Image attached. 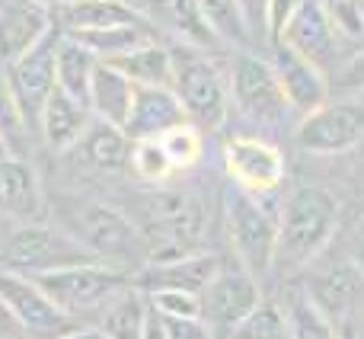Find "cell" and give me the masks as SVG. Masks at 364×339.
<instances>
[{
  "instance_id": "7bdbcfd3",
  "label": "cell",
  "mask_w": 364,
  "mask_h": 339,
  "mask_svg": "<svg viewBox=\"0 0 364 339\" xmlns=\"http://www.w3.org/2000/svg\"><path fill=\"white\" fill-rule=\"evenodd\" d=\"M55 339H106V336H102L96 327H70L68 333H61Z\"/></svg>"
},
{
  "instance_id": "3957f363",
  "label": "cell",
  "mask_w": 364,
  "mask_h": 339,
  "mask_svg": "<svg viewBox=\"0 0 364 339\" xmlns=\"http://www.w3.org/2000/svg\"><path fill=\"white\" fill-rule=\"evenodd\" d=\"M173 55L170 90L176 93L182 113L195 128H220L227 119L230 93H227V77L220 68L192 45H176Z\"/></svg>"
},
{
  "instance_id": "f546056e",
  "label": "cell",
  "mask_w": 364,
  "mask_h": 339,
  "mask_svg": "<svg viewBox=\"0 0 364 339\" xmlns=\"http://www.w3.org/2000/svg\"><path fill=\"white\" fill-rule=\"evenodd\" d=\"M284 317H288L291 339H339V327L310 301L304 288L284 304Z\"/></svg>"
},
{
  "instance_id": "b9f144b4",
  "label": "cell",
  "mask_w": 364,
  "mask_h": 339,
  "mask_svg": "<svg viewBox=\"0 0 364 339\" xmlns=\"http://www.w3.org/2000/svg\"><path fill=\"white\" fill-rule=\"evenodd\" d=\"M141 339H170V330H166L164 317H157L151 311V317H147V327H144V336Z\"/></svg>"
},
{
  "instance_id": "7a4b0ae2",
  "label": "cell",
  "mask_w": 364,
  "mask_h": 339,
  "mask_svg": "<svg viewBox=\"0 0 364 339\" xmlns=\"http://www.w3.org/2000/svg\"><path fill=\"white\" fill-rule=\"evenodd\" d=\"M64 231L74 240H80L100 263L119 266V269L138 272L147 263V244L141 237L138 224L119 208L102 202H80L68 212Z\"/></svg>"
},
{
  "instance_id": "d6a6232c",
  "label": "cell",
  "mask_w": 364,
  "mask_h": 339,
  "mask_svg": "<svg viewBox=\"0 0 364 339\" xmlns=\"http://www.w3.org/2000/svg\"><path fill=\"white\" fill-rule=\"evenodd\" d=\"M132 167H134V173L147 182H164L176 173L170 157H166L164 145H160V138L132 141Z\"/></svg>"
},
{
  "instance_id": "ee69618b",
  "label": "cell",
  "mask_w": 364,
  "mask_h": 339,
  "mask_svg": "<svg viewBox=\"0 0 364 339\" xmlns=\"http://www.w3.org/2000/svg\"><path fill=\"white\" fill-rule=\"evenodd\" d=\"M4 157H13V145L6 141V135L0 132V160H4Z\"/></svg>"
},
{
  "instance_id": "836d02e7",
  "label": "cell",
  "mask_w": 364,
  "mask_h": 339,
  "mask_svg": "<svg viewBox=\"0 0 364 339\" xmlns=\"http://www.w3.org/2000/svg\"><path fill=\"white\" fill-rule=\"evenodd\" d=\"M147 304L157 317L164 320H198L201 317V298L198 295H188V291H144Z\"/></svg>"
},
{
  "instance_id": "d6986e66",
  "label": "cell",
  "mask_w": 364,
  "mask_h": 339,
  "mask_svg": "<svg viewBox=\"0 0 364 339\" xmlns=\"http://www.w3.org/2000/svg\"><path fill=\"white\" fill-rule=\"evenodd\" d=\"M182 122L188 119L170 87H134V103L125 122V135L132 141L160 138Z\"/></svg>"
},
{
  "instance_id": "ab89813d",
  "label": "cell",
  "mask_w": 364,
  "mask_h": 339,
  "mask_svg": "<svg viewBox=\"0 0 364 339\" xmlns=\"http://www.w3.org/2000/svg\"><path fill=\"white\" fill-rule=\"evenodd\" d=\"M164 323L170 330V339H218L201 317L198 320H164Z\"/></svg>"
},
{
  "instance_id": "7c38bea8",
  "label": "cell",
  "mask_w": 364,
  "mask_h": 339,
  "mask_svg": "<svg viewBox=\"0 0 364 339\" xmlns=\"http://www.w3.org/2000/svg\"><path fill=\"white\" fill-rule=\"evenodd\" d=\"M364 288V276L348 263L346 253H336V256H326V250L310 263V276L304 282V291L307 298L336 323H348V314L358 304V295Z\"/></svg>"
},
{
  "instance_id": "cb8c5ba5",
  "label": "cell",
  "mask_w": 364,
  "mask_h": 339,
  "mask_svg": "<svg viewBox=\"0 0 364 339\" xmlns=\"http://www.w3.org/2000/svg\"><path fill=\"white\" fill-rule=\"evenodd\" d=\"M96 64H100V58H96L87 45H80L77 38L58 32L55 80H58V87H61L64 93L74 96V100L83 103V106H90V83H93Z\"/></svg>"
},
{
  "instance_id": "bcb514c9",
  "label": "cell",
  "mask_w": 364,
  "mask_h": 339,
  "mask_svg": "<svg viewBox=\"0 0 364 339\" xmlns=\"http://www.w3.org/2000/svg\"><path fill=\"white\" fill-rule=\"evenodd\" d=\"M4 234H6V231H4V221H0V246H4Z\"/></svg>"
},
{
  "instance_id": "e0dca14e",
  "label": "cell",
  "mask_w": 364,
  "mask_h": 339,
  "mask_svg": "<svg viewBox=\"0 0 364 339\" xmlns=\"http://www.w3.org/2000/svg\"><path fill=\"white\" fill-rule=\"evenodd\" d=\"M55 29L51 6L42 0H4L0 4V68H10L36 42Z\"/></svg>"
},
{
  "instance_id": "8992f818",
  "label": "cell",
  "mask_w": 364,
  "mask_h": 339,
  "mask_svg": "<svg viewBox=\"0 0 364 339\" xmlns=\"http://www.w3.org/2000/svg\"><path fill=\"white\" fill-rule=\"evenodd\" d=\"M32 278L68 317L96 314L115 291L134 285V272L109 263H80V266H68V269L42 272V276Z\"/></svg>"
},
{
  "instance_id": "603a6c76",
  "label": "cell",
  "mask_w": 364,
  "mask_h": 339,
  "mask_svg": "<svg viewBox=\"0 0 364 339\" xmlns=\"http://www.w3.org/2000/svg\"><path fill=\"white\" fill-rule=\"evenodd\" d=\"M132 103H134V83L122 71H115L112 64L106 61L96 64L93 83H90V113H93V119L125 132Z\"/></svg>"
},
{
  "instance_id": "7402d4cb",
  "label": "cell",
  "mask_w": 364,
  "mask_h": 339,
  "mask_svg": "<svg viewBox=\"0 0 364 339\" xmlns=\"http://www.w3.org/2000/svg\"><path fill=\"white\" fill-rule=\"evenodd\" d=\"M93 317L96 330L106 339H141L147 317H151V304H147V295L138 285H128V288L115 291Z\"/></svg>"
},
{
  "instance_id": "8d00e7d4",
  "label": "cell",
  "mask_w": 364,
  "mask_h": 339,
  "mask_svg": "<svg viewBox=\"0 0 364 339\" xmlns=\"http://www.w3.org/2000/svg\"><path fill=\"white\" fill-rule=\"evenodd\" d=\"M0 132L6 135V141H13V135H23L26 132V122L19 115L16 103H13V93L6 87V77L0 71Z\"/></svg>"
},
{
  "instance_id": "e575fe53",
  "label": "cell",
  "mask_w": 364,
  "mask_h": 339,
  "mask_svg": "<svg viewBox=\"0 0 364 339\" xmlns=\"http://www.w3.org/2000/svg\"><path fill=\"white\" fill-rule=\"evenodd\" d=\"M342 42H364V4L361 0H320Z\"/></svg>"
},
{
  "instance_id": "1f68e13d",
  "label": "cell",
  "mask_w": 364,
  "mask_h": 339,
  "mask_svg": "<svg viewBox=\"0 0 364 339\" xmlns=\"http://www.w3.org/2000/svg\"><path fill=\"white\" fill-rule=\"evenodd\" d=\"M160 145H164L166 157H170L173 170H188L201 160V128H195L192 122H182V125L170 128L166 135H160Z\"/></svg>"
},
{
  "instance_id": "5b68a950",
  "label": "cell",
  "mask_w": 364,
  "mask_h": 339,
  "mask_svg": "<svg viewBox=\"0 0 364 339\" xmlns=\"http://www.w3.org/2000/svg\"><path fill=\"white\" fill-rule=\"evenodd\" d=\"M224 227H227L233 259L259 282L269 278L272 266H275L278 214H272L259 202V195L233 186L224 195Z\"/></svg>"
},
{
  "instance_id": "52a82bcc",
  "label": "cell",
  "mask_w": 364,
  "mask_h": 339,
  "mask_svg": "<svg viewBox=\"0 0 364 339\" xmlns=\"http://www.w3.org/2000/svg\"><path fill=\"white\" fill-rule=\"evenodd\" d=\"M227 93H230V103L237 106V113L252 125H278L282 119L291 115V106L284 100L282 87H278L272 64L259 55H250V51H243L233 61Z\"/></svg>"
},
{
  "instance_id": "f35d334b",
  "label": "cell",
  "mask_w": 364,
  "mask_h": 339,
  "mask_svg": "<svg viewBox=\"0 0 364 339\" xmlns=\"http://www.w3.org/2000/svg\"><path fill=\"white\" fill-rule=\"evenodd\" d=\"M342 253H346L348 263L364 276V218H358L346 231V246H342Z\"/></svg>"
},
{
  "instance_id": "4fadbf2b",
  "label": "cell",
  "mask_w": 364,
  "mask_h": 339,
  "mask_svg": "<svg viewBox=\"0 0 364 339\" xmlns=\"http://www.w3.org/2000/svg\"><path fill=\"white\" fill-rule=\"evenodd\" d=\"M224 167L233 186L252 195H265L282 182L284 157L272 141L262 138H233L224 145Z\"/></svg>"
},
{
  "instance_id": "f1b7e54d",
  "label": "cell",
  "mask_w": 364,
  "mask_h": 339,
  "mask_svg": "<svg viewBox=\"0 0 364 339\" xmlns=\"http://www.w3.org/2000/svg\"><path fill=\"white\" fill-rule=\"evenodd\" d=\"M70 38H77L80 45H87L100 61H112V58L134 51L141 45L154 42L147 23H134V26H112V29H96V32H74Z\"/></svg>"
},
{
  "instance_id": "8fae6325",
  "label": "cell",
  "mask_w": 364,
  "mask_h": 339,
  "mask_svg": "<svg viewBox=\"0 0 364 339\" xmlns=\"http://www.w3.org/2000/svg\"><path fill=\"white\" fill-rule=\"evenodd\" d=\"M364 141V103L355 96L329 100L297 125V145L310 154H346Z\"/></svg>"
},
{
  "instance_id": "6da1fadb",
  "label": "cell",
  "mask_w": 364,
  "mask_h": 339,
  "mask_svg": "<svg viewBox=\"0 0 364 339\" xmlns=\"http://www.w3.org/2000/svg\"><path fill=\"white\" fill-rule=\"evenodd\" d=\"M339 199L320 186H297L278 212L275 234V266L272 272L291 276L307 269L329 246L339 227Z\"/></svg>"
},
{
  "instance_id": "d4e9b609",
  "label": "cell",
  "mask_w": 364,
  "mask_h": 339,
  "mask_svg": "<svg viewBox=\"0 0 364 339\" xmlns=\"http://www.w3.org/2000/svg\"><path fill=\"white\" fill-rule=\"evenodd\" d=\"M106 64L122 71L134 87H170L173 55H170V48H164V45H157V42H147L134 51H125V55L112 58V61H106Z\"/></svg>"
},
{
  "instance_id": "4316f807",
  "label": "cell",
  "mask_w": 364,
  "mask_h": 339,
  "mask_svg": "<svg viewBox=\"0 0 364 339\" xmlns=\"http://www.w3.org/2000/svg\"><path fill=\"white\" fill-rule=\"evenodd\" d=\"M80 145H83L87 160L100 170H122L132 164V138L122 128L106 125L100 119H93V125L87 128Z\"/></svg>"
},
{
  "instance_id": "44dd1931",
  "label": "cell",
  "mask_w": 364,
  "mask_h": 339,
  "mask_svg": "<svg viewBox=\"0 0 364 339\" xmlns=\"http://www.w3.org/2000/svg\"><path fill=\"white\" fill-rule=\"evenodd\" d=\"M42 218V189L36 170L19 157L0 160V221L26 224Z\"/></svg>"
},
{
  "instance_id": "ac0fdd59",
  "label": "cell",
  "mask_w": 364,
  "mask_h": 339,
  "mask_svg": "<svg viewBox=\"0 0 364 339\" xmlns=\"http://www.w3.org/2000/svg\"><path fill=\"white\" fill-rule=\"evenodd\" d=\"M51 23L58 32L74 36V32L112 29V26H134L144 23V16L125 0H64L51 6Z\"/></svg>"
},
{
  "instance_id": "277c9868",
  "label": "cell",
  "mask_w": 364,
  "mask_h": 339,
  "mask_svg": "<svg viewBox=\"0 0 364 339\" xmlns=\"http://www.w3.org/2000/svg\"><path fill=\"white\" fill-rule=\"evenodd\" d=\"M80 263H100L80 240H74L68 231L45 224V221H26L13 224L4 234L0 246V269L23 272V276H42V272L68 269Z\"/></svg>"
},
{
  "instance_id": "2e32d148",
  "label": "cell",
  "mask_w": 364,
  "mask_h": 339,
  "mask_svg": "<svg viewBox=\"0 0 364 339\" xmlns=\"http://www.w3.org/2000/svg\"><path fill=\"white\" fill-rule=\"evenodd\" d=\"M224 259L211 250H198L188 256L170 259V263H144L134 272V285L141 291H188V295H205L211 278L218 276Z\"/></svg>"
},
{
  "instance_id": "83f0119b",
  "label": "cell",
  "mask_w": 364,
  "mask_h": 339,
  "mask_svg": "<svg viewBox=\"0 0 364 339\" xmlns=\"http://www.w3.org/2000/svg\"><path fill=\"white\" fill-rule=\"evenodd\" d=\"M198 10L218 42L230 48L250 45V23H246V10L240 0H198Z\"/></svg>"
},
{
  "instance_id": "5bb4252c",
  "label": "cell",
  "mask_w": 364,
  "mask_h": 339,
  "mask_svg": "<svg viewBox=\"0 0 364 339\" xmlns=\"http://www.w3.org/2000/svg\"><path fill=\"white\" fill-rule=\"evenodd\" d=\"M278 42H282L284 48H291L294 55L307 58V61L316 64L320 71H333L336 58H339L342 38L336 36V29H333V23H329L320 0H304L294 16L288 19V26L282 29Z\"/></svg>"
},
{
  "instance_id": "ffe728a7",
  "label": "cell",
  "mask_w": 364,
  "mask_h": 339,
  "mask_svg": "<svg viewBox=\"0 0 364 339\" xmlns=\"http://www.w3.org/2000/svg\"><path fill=\"white\" fill-rule=\"evenodd\" d=\"M93 125V113L90 106L77 103L74 96H68L61 87H55L48 93L38 115V132H42L45 145L51 151H70V147L80 145V138L87 135V128Z\"/></svg>"
},
{
  "instance_id": "30bf717a",
  "label": "cell",
  "mask_w": 364,
  "mask_h": 339,
  "mask_svg": "<svg viewBox=\"0 0 364 339\" xmlns=\"http://www.w3.org/2000/svg\"><path fill=\"white\" fill-rule=\"evenodd\" d=\"M55 48H58V29H51L42 42H36L23 58H16L10 68H0L6 77V87H10V93H13V103H16L19 115H23V122H26V128L38 125L45 100H48V93L58 87Z\"/></svg>"
},
{
  "instance_id": "9c48e42d",
  "label": "cell",
  "mask_w": 364,
  "mask_h": 339,
  "mask_svg": "<svg viewBox=\"0 0 364 339\" xmlns=\"http://www.w3.org/2000/svg\"><path fill=\"white\" fill-rule=\"evenodd\" d=\"M0 301L13 314L19 333L29 339H55L68 333L74 317H68L42 288L32 276L23 272L0 269Z\"/></svg>"
},
{
  "instance_id": "74e56055",
  "label": "cell",
  "mask_w": 364,
  "mask_h": 339,
  "mask_svg": "<svg viewBox=\"0 0 364 339\" xmlns=\"http://www.w3.org/2000/svg\"><path fill=\"white\" fill-rule=\"evenodd\" d=\"M301 4L304 0H265V26H269V32H272L275 42H278L282 29L288 26V19L294 16Z\"/></svg>"
},
{
  "instance_id": "9a60e30c",
  "label": "cell",
  "mask_w": 364,
  "mask_h": 339,
  "mask_svg": "<svg viewBox=\"0 0 364 339\" xmlns=\"http://www.w3.org/2000/svg\"><path fill=\"white\" fill-rule=\"evenodd\" d=\"M272 71L278 77V87H282L284 100H288L291 113L304 115L316 113L323 103H329V74L320 71L316 64H310L307 58L294 55L291 48H284L282 42H275V51H272Z\"/></svg>"
},
{
  "instance_id": "d590c367",
  "label": "cell",
  "mask_w": 364,
  "mask_h": 339,
  "mask_svg": "<svg viewBox=\"0 0 364 339\" xmlns=\"http://www.w3.org/2000/svg\"><path fill=\"white\" fill-rule=\"evenodd\" d=\"M329 93H342V96L364 93V48L358 55L348 58V61L329 77Z\"/></svg>"
},
{
  "instance_id": "4dcf8cb0",
  "label": "cell",
  "mask_w": 364,
  "mask_h": 339,
  "mask_svg": "<svg viewBox=\"0 0 364 339\" xmlns=\"http://www.w3.org/2000/svg\"><path fill=\"white\" fill-rule=\"evenodd\" d=\"M227 339H291L284 308L275 301H259L256 311L250 317H243Z\"/></svg>"
},
{
  "instance_id": "7dc6e473",
  "label": "cell",
  "mask_w": 364,
  "mask_h": 339,
  "mask_svg": "<svg viewBox=\"0 0 364 339\" xmlns=\"http://www.w3.org/2000/svg\"><path fill=\"white\" fill-rule=\"evenodd\" d=\"M361 4H364V0H361Z\"/></svg>"
},
{
  "instance_id": "60d3db41",
  "label": "cell",
  "mask_w": 364,
  "mask_h": 339,
  "mask_svg": "<svg viewBox=\"0 0 364 339\" xmlns=\"http://www.w3.org/2000/svg\"><path fill=\"white\" fill-rule=\"evenodd\" d=\"M0 339H23V333H19L16 320H13V314L6 311V304L0 301Z\"/></svg>"
},
{
  "instance_id": "f6af8a7d",
  "label": "cell",
  "mask_w": 364,
  "mask_h": 339,
  "mask_svg": "<svg viewBox=\"0 0 364 339\" xmlns=\"http://www.w3.org/2000/svg\"><path fill=\"white\" fill-rule=\"evenodd\" d=\"M339 339H358V333H355L352 323H342V327H339Z\"/></svg>"
},
{
  "instance_id": "484cf974",
  "label": "cell",
  "mask_w": 364,
  "mask_h": 339,
  "mask_svg": "<svg viewBox=\"0 0 364 339\" xmlns=\"http://www.w3.org/2000/svg\"><path fill=\"white\" fill-rule=\"evenodd\" d=\"M147 13H154L164 26L179 32V36L186 38V45H192V48L205 51V48H211V45H218V38L211 36L208 23L201 19L198 0H151Z\"/></svg>"
},
{
  "instance_id": "ba28073f",
  "label": "cell",
  "mask_w": 364,
  "mask_h": 339,
  "mask_svg": "<svg viewBox=\"0 0 364 339\" xmlns=\"http://www.w3.org/2000/svg\"><path fill=\"white\" fill-rule=\"evenodd\" d=\"M259 301H262L259 278H252L237 259L233 263L224 259L218 276L211 278V285L201 295V320L214 330L218 339H227L243 317L256 311Z\"/></svg>"
}]
</instances>
